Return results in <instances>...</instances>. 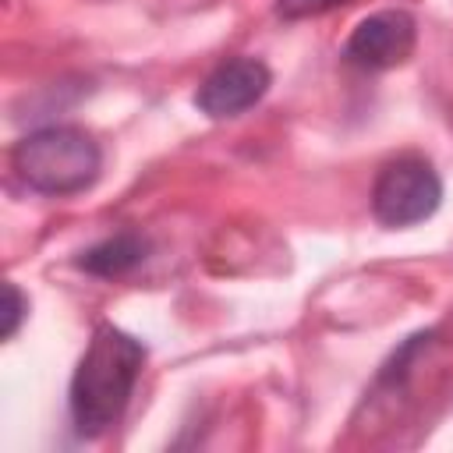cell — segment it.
<instances>
[{
    "instance_id": "obj_8",
    "label": "cell",
    "mask_w": 453,
    "mask_h": 453,
    "mask_svg": "<svg viewBox=\"0 0 453 453\" xmlns=\"http://www.w3.org/2000/svg\"><path fill=\"white\" fill-rule=\"evenodd\" d=\"M25 297H21V290L14 287V283H4V340H11L14 333H18V326H21V319H25Z\"/></svg>"
},
{
    "instance_id": "obj_2",
    "label": "cell",
    "mask_w": 453,
    "mask_h": 453,
    "mask_svg": "<svg viewBox=\"0 0 453 453\" xmlns=\"http://www.w3.org/2000/svg\"><path fill=\"white\" fill-rule=\"evenodd\" d=\"M18 177L42 195L85 191L103 166V152L81 127H42L21 138L11 152Z\"/></svg>"
},
{
    "instance_id": "obj_7",
    "label": "cell",
    "mask_w": 453,
    "mask_h": 453,
    "mask_svg": "<svg viewBox=\"0 0 453 453\" xmlns=\"http://www.w3.org/2000/svg\"><path fill=\"white\" fill-rule=\"evenodd\" d=\"M350 0H280L276 4V14L287 18V21H297V18H319L326 11H336Z\"/></svg>"
},
{
    "instance_id": "obj_4",
    "label": "cell",
    "mask_w": 453,
    "mask_h": 453,
    "mask_svg": "<svg viewBox=\"0 0 453 453\" xmlns=\"http://www.w3.org/2000/svg\"><path fill=\"white\" fill-rule=\"evenodd\" d=\"M418 25L407 11L368 14L347 39V60L365 71H389L414 53Z\"/></svg>"
},
{
    "instance_id": "obj_5",
    "label": "cell",
    "mask_w": 453,
    "mask_h": 453,
    "mask_svg": "<svg viewBox=\"0 0 453 453\" xmlns=\"http://www.w3.org/2000/svg\"><path fill=\"white\" fill-rule=\"evenodd\" d=\"M269 67L255 57H234L223 60L195 92V103L202 113L223 120V117H237L244 110H251L265 88H269Z\"/></svg>"
},
{
    "instance_id": "obj_3",
    "label": "cell",
    "mask_w": 453,
    "mask_h": 453,
    "mask_svg": "<svg viewBox=\"0 0 453 453\" xmlns=\"http://www.w3.org/2000/svg\"><path fill=\"white\" fill-rule=\"evenodd\" d=\"M439 173L421 156L389 159L372 184V212L386 226H411L428 219L439 209Z\"/></svg>"
},
{
    "instance_id": "obj_6",
    "label": "cell",
    "mask_w": 453,
    "mask_h": 453,
    "mask_svg": "<svg viewBox=\"0 0 453 453\" xmlns=\"http://www.w3.org/2000/svg\"><path fill=\"white\" fill-rule=\"evenodd\" d=\"M142 258H145V241L138 234H113V237L99 241L96 248H88L78 258V265L96 276H120V273L134 269Z\"/></svg>"
},
{
    "instance_id": "obj_1",
    "label": "cell",
    "mask_w": 453,
    "mask_h": 453,
    "mask_svg": "<svg viewBox=\"0 0 453 453\" xmlns=\"http://www.w3.org/2000/svg\"><path fill=\"white\" fill-rule=\"evenodd\" d=\"M142 365L145 347L131 333L117 326H99L92 333L71 379V418L78 435L96 439L117 425L134 393Z\"/></svg>"
}]
</instances>
